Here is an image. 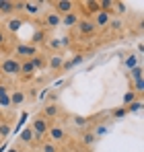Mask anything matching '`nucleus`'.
Returning <instances> with one entry per match:
<instances>
[{
	"instance_id": "25",
	"label": "nucleus",
	"mask_w": 144,
	"mask_h": 152,
	"mask_svg": "<svg viewBox=\"0 0 144 152\" xmlns=\"http://www.w3.org/2000/svg\"><path fill=\"white\" fill-rule=\"evenodd\" d=\"M33 138H35L33 129H31V127H25V129H23V134H21V142H25V144H29V142H31Z\"/></svg>"
},
{
	"instance_id": "20",
	"label": "nucleus",
	"mask_w": 144,
	"mask_h": 152,
	"mask_svg": "<svg viewBox=\"0 0 144 152\" xmlns=\"http://www.w3.org/2000/svg\"><path fill=\"white\" fill-rule=\"evenodd\" d=\"M97 2H99V10L113 15V2H115V0H97Z\"/></svg>"
},
{
	"instance_id": "9",
	"label": "nucleus",
	"mask_w": 144,
	"mask_h": 152,
	"mask_svg": "<svg viewBox=\"0 0 144 152\" xmlns=\"http://www.w3.org/2000/svg\"><path fill=\"white\" fill-rule=\"evenodd\" d=\"M25 23V17L21 15H12V17H6V23H4V31L6 33H17Z\"/></svg>"
},
{
	"instance_id": "12",
	"label": "nucleus",
	"mask_w": 144,
	"mask_h": 152,
	"mask_svg": "<svg viewBox=\"0 0 144 152\" xmlns=\"http://www.w3.org/2000/svg\"><path fill=\"white\" fill-rule=\"evenodd\" d=\"M39 115H41V117H46V119L49 121V119H54V117H58V115H60V107H58L56 103H46Z\"/></svg>"
},
{
	"instance_id": "23",
	"label": "nucleus",
	"mask_w": 144,
	"mask_h": 152,
	"mask_svg": "<svg viewBox=\"0 0 144 152\" xmlns=\"http://www.w3.org/2000/svg\"><path fill=\"white\" fill-rule=\"evenodd\" d=\"M72 124H74V127H78V129H84V127L89 126V117H82V115H74V117H72Z\"/></svg>"
},
{
	"instance_id": "17",
	"label": "nucleus",
	"mask_w": 144,
	"mask_h": 152,
	"mask_svg": "<svg viewBox=\"0 0 144 152\" xmlns=\"http://www.w3.org/2000/svg\"><path fill=\"white\" fill-rule=\"evenodd\" d=\"M12 15H15V2L0 0V17H12Z\"/></svg>"
},
{
	"instance_id": "15",
	"label": "nucleus",
	"mask_w": 144,
	"mask_h": 152,
	"mask_svg": "<svg viewBox=\"0 0 144 152\" xmlns=\"http://www.w3.org/2000/svg\"><path fill=\"white\" fill-rule=\"evenodd\" d=\"M78 21H80L78 10H74V12H70V15H64V17H62V25L66 27V29H74V27L78 25Z\"/></svg>"
},
{
	"instance_id": "22",
	"label": "nucleus",
	"mask_w": 144,
	"mask_h": 152,
	"mask_svg": "<svg viewBox=\"0 0 144 152\" xmlns=\"http://www.w3.org/2000/svg\"><path fill=\"white\" fill-rule=\"evenodd\" d=\"M126 12H128V4H126V2H120V0H115V2H113V15L120 17V15H126Z\"/></svg>"
},
{
	"instance_id": "18",
	"label": "nucleus",
	"mask_w": 144,
	"mask_h": 152,
	"mask_svg": "<svg viewBox=\"0 0 144 152\" xmlns=\"http://www.w3.org/2000/svg\"><path fill=\"white\" fill-rule=\"evenodd\" d=\"M95 140H97V134L93 129H87V132L80 134V144H82V146H93Z\"/></svg>"
},
{
	"instance_id": "40",
	"label": "nucleus",
	"mask_w": 144,
	"mask_h": 152,
	"mask_svg": "<svg viewBox=\"0 0 144 152\" xmlns=\"http://www.w3.org/2000/svg\"><path fill=\"white\" fill-rule=\"evenodd\" d=\"M21 152H31V150H21Z\"/></svg>"
},
{
	"instance_id": "8",
	"label": "nucleus",
	"mask_w": 144,
	"mask_h": 152,
	"mask_svg": "<svg viewBox=\"0 0 144 152\" xmlns=\"http://www.w3.org/2000/svg\"><path fill=\"white\" fill-rule=\"evenodd\" d=\"M111 17H113V15H109V12L97 10L95 15L91 17V21H93V25L97 27V31H99V29H107V27H109V23H111Z\"/></svg>"
},
{
	"instance_id": "36",
	"label": "nucleus",
	"mask_w": 144,
	"mask_h": 152,
	"mask_svg": "<svg viewBox=\"0 0 144 152\" xmlns=\"http://www.w3.org/2000/svg\"><path fill=\"white\" fill-rule=\"evenodd\" d=\"M132 76H134V80H142V70H140V68H134Z\"/></svg>"
},
{
	"instance_id": "30",
	"label": "nucleus",
	"mask_w": 144,
	"mask_h": 152,
	"mask_svg": "<svg viewBox=\"0 0 144 152\" xmlns=\"http://www.w3.org/2000/svg\"><path fill=\"white\" fill-rule=\"evenodd\" d=\"M12 2H15V15H21V12H23L25 0H12Z\"/></svg>"
},
{
	"instance_id": "28",
	"label": "nucleus",
	"mask_w": 144,
	"mask_h": 152,
	"mask_svg": "<svg viewBox=\"0 0 144 152\" xmlns=\"http://www.w3.org/2000/svg\"><path fill=\"white\" fill-rule=\"evenodd\" d=\"M41 152H58V146L51 142H41Z\"/></svg>"
},
{
	"instance_id": "27",
	"label": "nucleus",
	"mask_w": 144,
	"mask_h": 152,
	"mask_svg": "<svg viewBox=\"0 0 144 152\" xmlns=\"http://www.w3.org/2000/svg\"><path fill=\"white\" fill-rule=\"evenodd\" d=\"M134 101H136V93H134V91H128V93L123 95V107H128V105H132Z\"/></svg>"
},
{
	"instance_id": "38",
	"label": "nucleus",
	"mask_w": 144,
	"mask_h": 152,
	"mask_svg": "<svg viewBox=\"0 0 144 152\" xmlns=\"http://www.w3.org/2000/svg\"><path fill=\"white\" fill-rule=\"evenodd\" d=\"M136 91H138V93H142V91H144V84H142V80H136Z\"/></svg>"
},
{
	"instance_id": "34",
	"label": "nucleus",
	"mask_w": 144,
	"mask_h": 152,
	"mask_svg": "<svg viewBox=\"0 0 144 152\" xmlns=\"http://www.w3.org/2000/svg\"><path fill=\"white\" fill-rule=\"evenodd\" d=\"M140 107H142V101H134L130 107H126L128 111H140Z\"/></svg>"
},
{
	"instance_id": "13",
	"label": "nucleus",
	"mask_w": 144,
	"mask_h": 152,
	"mask_svg": "<svg viewBox=\"0 0 144 152\" xmlns=\"http://www.w3.org/2000/svg\"><path fill=\"white\" fill-rule=\"evenodd\" d=\"M35 72H37V70L33 68L31 60H21V72H19V76H21L23 80H31Z\"/></svg>"
},
{
	"instance_id": "4",
	"label": "nucleus",
	"mask_w": 144,
	"mask_h": 152,
	"mask_svg": "<svg viewBox=\"0 0 144 152\" xmlns=\"http://www.w3.org/2000/svg\"><path fill=\"white\" fill-rule=\"evenodd\" d=\"M43 0H25L23 4V12L25 19H37L39 15H43Z\"/></svg>"
},
{
	"instance_id": "6",
	"label": "nucleus",
	"mask_w": 144,
	"mask_h": 152,
	"mask_svg": "<svg viewBox=\"0 0 144 152\" xmlns=\"http://www.w3.org/2000/svg\"><path fill=\"white\" fill-rule=\"evenodd\" d=\"M48 142H51V144H60V142H64L66 138H68V134H66V129H64V126H60V124H51L48 129Z\"/></svg>"
},
{
	"instance_id": "39",
	"label": "nucleus",
	"mask_w": 144,
	"mask_h": 152,
	"mask_svg": "<svg viewBox=\"0 0 144 152\" xmlns=\"http://www.w3.org/2000/svg\"><path fill=\"white\" fill-rule=\"evenodd\" d=\"M8 152H21V148H17V146H15V148H10Z\"/></svg>"
},
{
	"instance_id": "32",
	"label": "nucleus",
	"mask_w": 144,
	"mask_h": 152,
	"mask_svg": "<svg viewBox=\"0 0 144 152\" xmlns=\"http://www.w3.org/2000/svg\"><path fill=\"white\" fill-rule=\"evenodd\" d=\"M6 107H10V97L8 95L0 97V109H6Z\"/></svg>"
},
{
	"instance_id": "5",
	"label": "nucleus",
	"mask_w": 144,
	"mask_h": 152,
	"mask_svg": "<svg viewBox=\"0 0 144 152\" xmlns=\"http://www.w3.org/2000/svg\"><path fill=\"white\" fill-rule=\"evenodd\" d=\"M54 8V12H58L60 17H64V15H70V12H74L80 4L78 2H72V0H54V2H49Z\"/></svg>"
},
{
	"instance_id": "26",
	"label": "nucleus",
	"mask_w": 144,
	"mask_h": 152,
	"mask_svg": "<svg viewBox=\"0 0 144 152\" xmlns=\"http://www.w3.org/2000/svg\"><path fill=\"white\" fill-rule=\"evenodd\" d=\"M82 6H87V10L91 12V17H93L97 10H99V2H97V0H89V2H84Z\"/></svg>"
},
{
	"instance_id": "33",
	"label": "nucleus",
	"mask_w": 144,
	"mask_h": 152,
	"mask_svg": "<svg viewBox=\"0 0 144 152\" xmlns=\"http://www.w3.org/2000/svg\"><path fill=\"white\" fill-rule=\"evenodd\" d=\"M10 91H12V88H10L8 84H2V82H0V97H4V95H10Z\"/></svg>"
},
{
	"instance_id": "31",
	"label": "nucleus",
	"mask_w": 144,
	"mask_h": 152,
	"mask_svg": "<svg viewBox=\"0 0 144 152\" xmlns=\"http://www.w3.org/2000/svg\"><path fill=\"white\" fill-rule=\"evenodd\" d=\"M8 134H10V126L8 124H2L0 126V138H6Z\"/></svg>"
},
{
	"instance_id": "10",
	"label": "nucleus",
	"mask_w": 144,
	"mask_h": 152,
	"mask_svg": "<svg viewBox=\"0 0 144 152\" xmlns=\"http://www.w3.org/2000/svg\"><path fill=\"white\" fill-rule=\"evenodd\" d=\"M76 33H78V35H95L97 27L93 25L91 19H80L78 25H76Z\"/></svg>"
},
{
	"instance_id": "3",
	"label": "nucleus",
	"mask_w": 144,
	"mask_h": 152,
	"mask_svg": "<svg viewBox=\"0 0 144 152\" xmlns=\"http://www.w3.org/2000/svg\"><path fill=\"white\" fill-rule=\"evenodd\" d=\"M37 53H39V48H35V45H31V43H25V41H19V43L15 45L12 58H17V60H31V58L37 56Z\"/></svg>"
},
{
	"instance_id": "35",
	"label": "nucleus",
	"mask_w": 144,
	"mask_h": 152,
	"mask_svg": "<svg viewBox=\"0 0 144 152\" xmlns=\"http://www.w3.org/2000/svg\"><path fill=\"white\" fill-rule=\"evenodd\" d=\"M126 113H128V109H126V107H121V109H118V111H113V117H118V119H120V117H123Z\"/></svg>"
},
{
	"instance_id": "1",
	"label": "nucleus",
	"mask_w": 144,
	"mask_h": 152,
	"mask_svg": "<svg viewBox=\"0 0 144 152\" xmlns=\"http://www.w3.org/2000/svg\"><path fill=\"white\" fill-rule=\"evenodd\" d=\"M19 72H21V60H17L12 56L0 60V74L8 76V78H17Z\"/></svg>"
},
{
	"instance_id": "24",
	"label": "nucleus",
	"mask_w": 144,
	"mask_h": 152,
	"mask_svg": "<svg viewBox=\"0 0 144 152\" xmlns=\"http://www.w3.org/2000/svg\"><path fill=\"white\" fill-rule=\"evenodd\" d=\"M46 45H48L51 51H60V50H64V45H62V41H60L58 37H54V39H48V41H46Z\"/></svg>"
},
{
	"instance_id": "14",
	"label": "nucleus",
	"mask_w": 144,
	"mask_h": 152,
	"mask_svg": "<svg viewBox=\"0 0 144 152\" xmlns=\"http://www.w3.org/2000/svg\"><path fill=\"white\" fill-rule=\"evenodd\" d=\"M46 66H48L51 72H56V70H60V68L64 66V58H62L60 53H51V56H49V60L46 62Z\"/></svg>"
},
{
	"instance_id": "16",
	"label": "nucleus",
	"mask_w": 144,
	"mask_h": 152,
	"mask_svg": "<svg viewBox=\"0 0 144 152\" xmlns=\"http://www.w3.org/2000/svg\"><path fill=\"white\" fill-rule=\"evenodd\" d=\"M46 41H48V31H46V29H37V31L31 35V41H29V43L35 45V48H39V45L46 43Z\"/></svg>"
},
{
	"instance_id": "21",
	"label": "nucleus",
	"mask_w": 144,
	"mask_h": 152,
	"mask_svg": "<svg viewBox=\"0 0 144 152\" xmlns=\"http://www.w3.org/2000/svg\"><path fill=\"white\" fill-rule=\"evenodd\" d=\"M46 62H48V60H46V56H41V53H37V56L31 58V64H33L35 70H41V68L46 66Z\"/></svg>"
},
{
	"instance_id": "29",
	"label": "nucleus",
	"mask_w": 144,
	"mask_h": 152,
	"mask_svg": "<svg viewBox=\"0 0 144 152\" xmlns=\"http://www.w3.org/2000/svg\"><path fill=\"white\" fill-rule=\"evenodd\" d=\"M6 41H8V33L4 31V27L0 25V50H2V48L6 45Z\"/></svg>"
},
{
	"instance_id": "11",
	"label": "nucleus",
	"mask_w": 144,
	"mask_h": 152,
	"mask_svg": "<svg viewBox=\"0 0 144 152\" xmlns=\"http://www.w3.org/2000/svg\"><path fill=\"white\" fill-rule=\"evenodd\" d=\"M8 97H10V105H12V107H21V105L27 101V93H25L23 88H12Z\"/></svg>"
},
{
	"instance_id": "37",
	"label": "nucleus",
	"mask_w": 144,
	"mask_h": 152,
	"mask_svg": "<svg viewBox=\"0 0 144 152\" xmlns=\"http://www.w3.org/2000/svg\"><path fill=\"white\" fill-rule=\"evenodd\" d=\"M126 66H128V68H134V66H136V60H134V58L126 60Z\"/></svg>"
},
{
	"instance_id": "19",
	"label": "nucleus",
	"mask_w": 144,
	"mask_h": 152,
	"mask_svg": "<svg viewBox=\"0 0 144 152\" xmlns=\"http://www.w3.org/2000/svg\"><path fill=\"white\" fill-rule=\"evenodd\" d=\"M123 25H126V23L121 21L120 17H115V15H113V17H111V23H109L107 29H111L113 33H120V31H123Z\"/></svg>"
},
{
	"instance_id": "2",
	"label": "nucleus",
	"mask_w": 144,
	"mask_h": 152,
	"mask_svg": "<svg viewBox=\"0 0 144 152\" xmlns=\"http://www.w3.org/2000/svg\"><path fill=\"white\" fill-rule=\"evenodd\" d=\"M49 126H51V124H49L46 117L35 115V117H33V121H31V126H29L31 129H33V134H35V138H33V140H35V142H39V144H41V142H46V140H43V136H48Z\"/></svg>"
},
{
	"instance_id": "7",
	"label": "nucleus",
	"mask_w": 144,
	"mask_h": 152,
	"mask_svg": "<svg viewBox=\"0 0 144 152\" xmlns=\"http://www.w3.org/2000/svg\"><path fill=\"white\" fill-rule=\"evenodd\" d=\"M58 27H62V17L58 12H54L51 8L43 10V27L41 29H58Z\"/></svg>"
}]
</instances>
